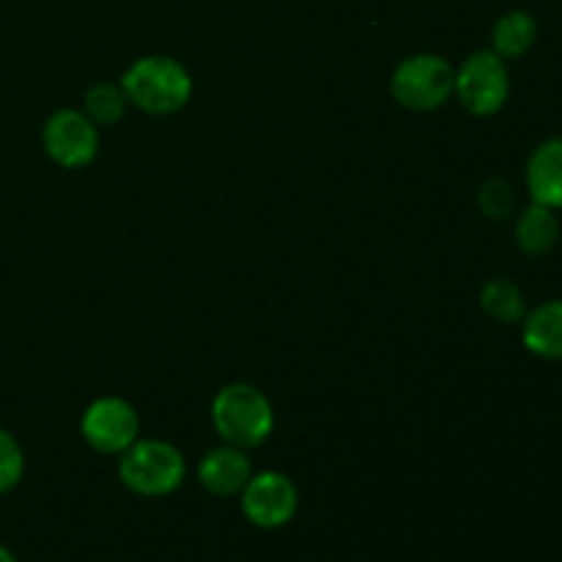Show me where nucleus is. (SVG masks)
I'll use <instances>...</instances> for the list:
<instances>
[{"label": "nucleus", "instance_id": "nucleus-1", "mask_svg": "<svg viewBox=\"0 0 562 562\" xmlns=\"http://www.w3.org/2000/svg\"><path fill=\"white\" fill-rule=\"evenodd\" d=\"M130 104L151 115H168L184 108L192 97V77L184 66L168 55L137 58L121 77Z\"/></svg>", "mask_w": 562, "mask_h": 562}, {"label": "nucleus", "instance_id": "nucleus-2", "mask_svg": "<svg viewBox=\"0 0 562 562\" xmlns=\"http://www.w3.org/2000/svg\"><path fill=\"white\" fill-rule=\"evenodd\" d=\"M212 420L225 445L256 448L267 442L274 426V412L267 395L245 382L225 384L212 401Z\"/></svg>", "mask_w": 562, "mask_h": 562}, {"label": "nucleus", "instance_id": "nucleus-3", "mask_svg": "<svg viewBox=\"0 0 562 562\" xmlns=\"http://www.w3.org/2000/svg\"><path fill=\"white\" fill-rule=\"evenodd\" d=\"M184 475L181 450L162 439H135L119 461L121 483L140 497H168L184 483Z\"/></svg>", "mask_w": 562, "mask_h": 562}, {"label": "nucleus", "instance_id": "nucleus-4", "mask_svg": "<svg viewBox=\"0 0 562 562\" xmlns=\"http://www.w3.org/2000/svg\"><path fill=\"white\" fill-rule=\"evenodd\" d=\"M393 97L406 110H437L453 97L456 91V71L442 55L420 53L404 58L393 71Z\"/></svg>", "mask_w": 562, "mask_h": 562}, {"label": "nucleus", "instance_id": "nucleus-5", "mask_svg": "<svg viewBox=\"0 0 562 562\" xmlns=\"http://www.w3.org/2000/svg\"><path fill=\"white\" fill-rule=\"evenodd\" d=\"M472 115H494L510 97V75L505 58L494 49H477L456 71V91Z\"/></svg>", "mask_w": 562, "mask_h": 562}, {"label": "nucleus", "instance_id": "nucleus-6", "mask_svg": "<svg viewBox=\"0 0 562 562\" xmlns=\"http://www.w3.org/2000/svg\"><path fill=\"white\" fill-rule=\"evenodd\" d=\"M296 508H300V492L283 472H258L241 488V510L247 521L261 530L285 527L296 516Z\"/></svg>", "mask_w": 562, "mask_h": 562}, {"label": "nucleus", "instance_id": "nucleus-7", "mask_svg": "<svg viewBox=\"0 0 562 562\" xmlns=\"http://www.w3.org/2000/svg\"><path fill=\"white\" fill-rule=\"evenodd\" d=\"M49 159L60 168H86L99 151V130L82 110H55L42 132Z\"/></svg>", "mask_w": 562, "mask_h": 562}, {"label": "nucleus", "instance_id": "nucleus-8", "mask_svg": "<svg viewBox=\"0 0 562 562\" xmlns=\"http://www.w3.org/2000/svg\"><path fill=\"white\" fill-rule=\"evenodd\" d=\"M82 437L99 453H124L140 434V417L124 398H99L82 412Z\"/></svg>", "mask_w": 562, "mask_h": 562}, {"label": "nucleus", "instance_id": "nucleus-9", "mask_svg": "<svg viewBox=\"0 0 562 562\" xmlns=\"http://www.w3.org/2000/svg\"><path fill=\"white\" fill-rule=\"evenodd\" d=\"M252 477V464L247 453L236 445L209 450L198 464V481L214 497H234L241 494L247 481Z\"/></svg>", "mask_w": 562, "mask_h": 562}, {"label": "nucleus", "instance_id": "nucleus-10", "mask_svg": "<svg viewBox=\"0 0 562 562\" xmlns=\"http://www.w3.org/2000/svg\"><path fill=\"white\" fill-rule=\"evenodd\" d=\"M527 190L532 203L562 209V137L543 140L527 162Z\"/></svg>", "mask_w": 562, "mask_h": 562}, {"label": "nucleus", "instance_id": "nucleus-11", "mask_svg": "<svg viewBox=\"0 0 562 562\" xmlns=\"http://www.w3.org/2000/svg\"><path fill=\"white\" fill-rule=\"evenodd\" d=\"M527 351L543 360H562V300H549L521 318Z\"/></svg>", "mask_w": 562, "mask_h": 562}, {"label": "nucleus", "instance_id": "nucleus-12", "mask_svg": "<svg viewBox=\"0 0 562 562\" xmlns=\"http://www.w3.org/2000/svg\"><path fill=\"white\" fill-rule=\"evenodd\" d=\"M560 239V220L554 209L532 203L516 220V245L530 258H541L554 250Z\"/></svg>", "mask_w": 562, "mask_h": 562}, {"label": "nucleus", "instance_id": "nucleus-13", "mask_svg": "<svg viewBox=\"0 0 562 562\" xmlns=\"http://www.w3.org/2000/svg\"><path fill=\"white\" fill-rule=\"evenodd\" d=\"M538 38V22L530 11L514 9L494 22L492 49L499 58H521L532 49Z\"/></svg>", "mask_w": 562, "mask_h": 562}, {"label": "nucleus", "instance_id": "nucleus-14", "mask_svg": "<svg viewBox=\"0 0 562 562\" xmlns=\"http://www.w3.org/2000/svg\"><path fill=\"white\" fill-rule=\"evenodd\" d=\"M481 307L503 324H521L527 316V296L514 280L494 278L481 289Z\"/></svg>", "mask_w": 562, "mask_h": 562}, {"label": "nucleus", "instance_id": "nucleus-15", "mask_svg": "<svg viewBox=\"0 0 562 562\" xmlns=\"http://www.w3.org/2000/svg\"><path fill=\"white\" fill-rule=\"evenodd\" d=\"M126 104L130 99H126L124 88L113 86V82H99L86 93V115L97 126L119 124L126 113Z\"/></svg>", "mask_w": 562, "mask_h": 562}, {"label": "nucleus", "instance_id": "nucleus-16", "mask_svg": "<svg viewBox=\"0 0 562 562\" xmlns=\"http://www.w3.org/2000/svg\"><path fill=\"white\" fill-rule=\"evenodd\" d=\"M22 475H25V456L20 442L5 428H0V494H9L11 488L20 486Z\"/></svg>", "mask_w": 562, "mask_h": 562}, {"label": "nucleus", "instance_id": "nucleus-17", "mask_svg": "<svg viewBox=\"0 0 562 562\" xmlns=\"http://www.w3.org/2000/svg\"><path fill=\"white\" fill-rule=\"evenodd\" d=\"M514 190H510L508 181L503 179H488L486 184L477 192V206L486 217L492 220H505L514 212Z\"/></svg>", "mask_w": 562, "mask_h": 562}, {"label": "nucleus", "instance_id": "nucleus-18", "mask_svg": "<svg viewBox=\"0 0 562 562\" xmlns=\"http://www.w3.org/2000/svg\"><path fill=\"white\" fill-rule=\"evenodd\" d=\"M0 562H20V560H16V554L11 552V549H5L3 543H0Z\"/></svg>", "mask_w": 562, "mask_h": 562}]
</instances>
